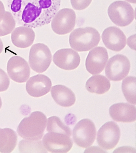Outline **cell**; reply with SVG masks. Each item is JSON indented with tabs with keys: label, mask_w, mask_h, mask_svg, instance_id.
Returning <instances> with one entry per match:
<instances>
[{
	"label": "cell",
	"mask_w": 136,
	"mask_h": 153,
	"mask_svg": "<svg viewBox=\"0 0 136 153\" xmlns=\"http://www.w3.org/2000/svg\"><path fill=\"white\" fill-rule=\"evenodd\" d=\"M111 86L109 80L106 76L101 75H94L87 81L85 88L90 93L102 94L108 92Z\"/></svg>",
	"instance_id": "d6986e66"
},
{
	"label": "cell",
	"mask_w": 136,
	"mask_h": 153,
	"mask_svg": "<svg viewBox=\"0 0 136 153\" xmlns=\"http://www.w3.org/2000/svg\"><path fill=\"white\" fill-rule=\"evenodd\" d=\"M3 50V42L0 38V54L1 53Z\"/></svg>",
	"instance_id": "f1b7e54d"
},
{
	"label": "cell",
	"mask_w": 136,
	"mask_h": 153,
	"mask_svg": "<svg viewBox=\"0 0 136 153\" xmlns=\"http://www.w3.org/2000/svg\"><path fill=\"white\" fill-rule=\"evenodd\" d=\"M125 1L131 3L136 4V0H125Z\"/></svg>",
	"instance_id": "f546056e"
},
{
	"label": "cell",
	"mask_w": 136,
	"mask_h": 153,
	"mask_svg": "<svg viewBox=\"0 0 136 153\" xmlns=\"http://www.w3.org/2000/svg\"><path fill=\"white\" fill-rule=\"evenodd\" d=\"M52 86V81L48 76L43 74H38L28 80L26 83V88L31 96L40 97L48 93Z\"/></svg>",
	"instance_id": "9a60e30c"
},
{
	"label": "cell",
	"mask_w": 136,
	"mask_h": 153,
	"mask_svg": "<svg viewBox=\"0 0 136 153\" xmlns=\"http://www.w3.org/2000/svg\"><path fill=\"white\" fill-rule=\"evenodd\" d=\"M33 28L27 26H20L14 29L11 33L13 44L20 48H26L33 45L35 38Z\"/></svg>",
	"instance_id": "e0dca14e"
},
{
	"label": "cell",
	"mask_w": 136,
	"mask_h": 153,
	"mask_svg": "<svg viewBox=\"0 0 136 153\" xmlns=\"http://www.w3.org/2000/svg\"><path fill=\"white\" fill-rule=\"evenodd\" d=\"M121 88L126 100L130 103L135 105L136 77L133 76L126 77L122 81Z\"/></svg>",
	"instance_id": "44dd1931"
},
{
	"label": "cell",
	"mask_w": 136,
	"mask_h": 153,
	"mask_svg": "<svg viewBox=\"0 0 136 153\" xmlns=\"http://www.w3.org/2000/svg\"><path fill=\"white\" fill-rule=\"evenodd\" d=\"M17 134L14 130L0 128V152L3 153H11L17 144Z\"/></svg>",
	"instance_id": "ffe728a7"
},
{
	"label": "cell",
	"mask_w": 136,
	"mask_h": 153,
	"mask_svg": "<svg viewBox=\"0 0 136 153\" xmlns=\"http://www.w3.org/2000/svg\"><path fill=\"white\" fill-rule=\"evenodd\" d=\"M5 12V7L3 2L0 1V22L3 19Z\"/></svg>",
	"instance_id": "83f0119b"
},
{
	"label": "cell",
	"mask_w": 136,
	"mask_h": 153,
	"mask_svg": "<svg viewBox=\"0 0 136 153\" xmlns=\"http://www.w3.org/2000/svg\"><path fill=\"white\" fill-rule=\"evenodd\" d=\"M92 0H70L73 8L77 10H82L88 8Z\"/></svg>",
	"instance_id": "484cf974"
},
{
	"label": "cell",
	"mask_w": 136,
	"mask_h": 153,
	"mask_svg": "<svg viewBox=\"0 0 136 153\" xmlns=\"http://www.w3.org/2000/svg\"><path fill=\"white\" fill-rule=\"evenodd\" d=\"M120 137V129L113 121L104 124L97 133V141L99 146L106 150L113 149L117 145Z\"/></svg>",
	"instance_id": "30bf717a"
},
{
	"label": "cell",
	"mask_w": 136,
	"mask_h": 153,
	"mask_svg": "<svg viewBox=\"0 0 136 153\" xmlns=\"http://www.w3.org/2000/svg\"><path fill=\"white\" fill-rule=\"evenodd\" d=\"M107 13L112 22L120 27L128 26L135 19L133 8L129 3L125 1L113 2L109 7Z\"/></svg>",
	"instance_id": "5b68a950"
},
{
	"label": "cell",
	"mask_w": 136,
	"mask_h": 153,
	"mask_svg": "<svg viewBox=\"0 0 136 153\" xmlns=\"http://www.w3.org/2000/svg\"><path fill=\"white\" fill-rule=\"evenodd\" d=\"M2 106V102L1 99V97H0V109L1 108Z\"/></svg>",
	"instance_id": "4dcf8cb0"
},
{
	"label": "cell",
	"mask_w": 136,
	"mask_h": 153,
	"mask_svg": "<svg viewBox=\"0 0 136 153\" xmlns=\"http://www.w3.org/2000/svg\"><path fill=\"white\" fill-rule=\"evenodd\" d=\"M47 123V117L42 112L35 111L21 120L17 131L22 138L39 140L43 136Z\"/></svg>",
	"instance_id": "7a4b0ae2"
},
{
	"label": "cell",
	"mask_w": 136,
	"mask_h": 153,
	"mask_svg": "<svg viewBox=\"0 0 136 153\" xmlns=\"http://www.w3.org/2000/svg\"><path fill=\"white\" fill-rule=\"evenodd\" d=\"M101 40L98 31L91 27H80L74 30L70 34V46L76 51H87L97 46Z\"/></svg>",
	"instance_id": "3957f363"
},
{
	"label": "cell",
	"mask_w": 136,
	"mask_h": 153,
	"mask_svg": "<svg viewBox=\"0 0 136 153\" xmlns=\"http://www.w3.org/2000/svg\"><path fill=\"white\" fill-rule=\"evenodd\" d=\"M136 34L133 35L129 37L127 40L128 45L132 50H136Z\"/></svg>",
	"instance_id": "4316f807"
},
{
	"label": "cell",
	"mask_w": 136,
	"mask_h": 153,
	"mask_svg": "<svg viewBox=\"0 0 136 153\" xmlns=\"http://www.w3.org/2000/svg\"><path fill=\"white\" fill-rule=\"evenodd\" d=\"M131 63L126 56L117 54L109 60L105 69L106 76L112 81H119L128 75Z\"/></svg>",
	"instance_id": "52a82bcc"
},
{
	"label": "cell",
	"mask_w": 136,
	"mask_h": 153,
	"mask_svg": "<svg viewBox=\"0 0 136 153\" xmlns=\"http://www.w3.org/2000/svg\"><path fill=\"white\" fill-rule=\"evenodd\" d=\"M48 132H55L65 134L71 136V131L69 127L65 125L60 118L56 116H52L48 119Z\"/></svg>",
	"instance_id": "7402d4cb"
},
{
	"label": "cell",
	"mask_w": 136,
	"mask_h": 153,
	"mask_svg": "<svg viewBox=\"0 0 136 153\" xmlns=\"http://www.w3.org/2000/svg\"><path fill=\"white\" fill-rule=\"evenodd\" d=\"M96 129L92 121L88 118L81 120L76 124L73 130V139L78 146L89 148L94 143Z\"/></svg>",
	"instance_id": "8992f818"
},
{
	"label": "cell",
	"mask_w": 136,
	"mask_h": 153,
	"mask_svg": "<svg viewBox=\"0 0 136 153\" xmlns=\"http://www.w3.org/2000/svg\"><path fill=\"white\" fill-rule=\"evenodd\" d=\"M19 149L21 153H47L40 140H21L19 144Z\"/></svg>",
	"instance_id": "603a6c76"
},
{
	"label": "cell",
	"mask_w": 136,
	"mask_h": 153,
	"mask_svg": "<svg viewBox=\"0 0 136 153\" xmlns=\"http://www.w3.org/2000/svg\"><path fill=\"white\" fill-rule=\"evenodd\" d=\"M16 25L13 16L9 11H5L4 16L0 22V37L11 33Z\"/></svg>",
	"instance_id": "cb8c5ba5"
},
{
	"label": "cell",
	"mask_w": 136,
	"mask_h": 153,
	"mask_svg": "<svg viewBox=\"0 0 136 153\" xmlns=\"http://www.w3.org/2000/svg\"><path fill=\"white\" fill-rule=\"evenodd\" d=\"M52 54L49 48L43 43L32 45L30 51L28 62L31 68L38 73L46 71L51 65Z\"/></svg>",
	"instance_id": "277c9868"
},
{
	"label": "cell",
	"mask_w": 136,
	"mask_h": 153,
	"mask_svg": "<svg viewBox=\"0 0 136 153\" xmlns=\"http://www.w3.org/2000/svg\"><path fill=\"white\" fill-rule=\"evenodd\" d=\"M7 70L9 77L13 81L23 83L29 78L30 69L27 61L21 56H12L8 61Z\"/></svg>",
	"instance_id": "8fae6325"
},
{
	"label": "cell",
	"mask_w": 136,
	"mask_h": 153,
	"mask_svg": "<svg viewBox=\"0 0 136 153\" xmlns=\"http://www.w3.org/2000/svg\"><path fill=\"white\" fill-rule=\"evenodd\" d=\"M8 8L21 26L37 28L48 25L59 10L61 0H7Z\"/></svg>",
	"instance_id": "6da1fadb"
},
{
	"label": "cell",
	"mask_w": 136,
	"mask_h": 153,
	"mask_svg": "<svg viewBox=\"0 0 136 153\" xmlns=\"http://www.w3.org/2000/svg\"><path fill=\"white\" fill-rule=\"evenodd\" d=\"M10 79L7 73L0 68V92L7 91L10 85Z\"/></svg>",
	"instance_id": "d4e9b609"
},
{
	"label": "cell",
	"mask_w": 136,
	"mask_h": 153,
	"mask_svg": "<svg viewBox=\"0 0 136 153\" xmlns=\"http://www.w3.org/2000/svg\"><path fill=\"white\" fill-rule=\"evenodd\" d=\"M108 59V52L106 48L98 46L92 49L86 59L87 71L93 75L100 74L104 69Z\"/></svg>",
	"instance_id": "7c38bea8"
},
{
	"label": "cell",
	"mask_w": 136,
	"mask_h": 153,
	"mask_svg": "<svg viewBox=\"0 0 136 153\" xmlns=\"http://www.w3.org/2000/svg\"><path fill=\"white\" fill-rule=\"evenodd\" d=\"M42 144L51 153H65L70 151L73 146L70 136L65 134L48 132L42 139Z\"/></svg>",
	"instance_id": "9c48e42d"
},
{
	"label": "cell",
	"mask_w": 136,
	"mask_h": 153,
	"mask_svg": "<svg viewBox=\"0 0 136 153\" xmlns=\"http://www.w3.org/2000/svg\"><path fill=\"white\" fill-rule=\"evenodd\" d=\"M76 15L71 8H64L56 13L51 21V27L57 34L65 35L72 31L76 24Z\"/></svg>",
	"instance_id": "ba28073f"
},
{
	"label": "cell",
	"mask_w": 136,
	"mask_h": 153,
	"mask_svg": "<svg viewBox=\"0 0 136 153\" xmlns=\"http://www.w3.org/2000/svg\"><path fill=\"white\" fill-rule=\"evenodd\" d=\"M51 94L55 102L63 107H70L76 102V97L74 93L70 88L63 85L53 86Z\"/></svg>",
	"instance_id": "ac0fdd59"
},
{
	"label": "cell",
	"mask_w": 136,
	"mask_h": 153,
	"mask_svg": "<svg viewBox=\"0 0 136 153\" xmlns=\"http://www.w3.org/2000/svg\"><path fill=\"white\" fill-rule=\"evenodd\" d=\"M136 108L127 103H118L112 105L109 108L110 116L115 121L132 123L136 119Z\"/></svg>",
	"instance_id": "2e32d148"
},
{
	"label": "cell",
	"mask_w": 136,
	"mask_h": 153,
	"mask_svg": "<svg viewBox=\"0 0 136 153\" xmlns=\"http://www.w3.org/2000/svg\"><path fill=\"white\" fill-rule=\"evenodd\" d=\"M54 63L58 68L71 71L76 69L80 63V57L78 53L72 49H62L53 55Z\"/></svg>",
	"instance_id": "5bb4252c"
},
{
	"label": "cell",
	"mask_w": 136,
	"mask_h": 153,
	"mask_svg": "<svg viewBox=\"0 0 136 153\" xmlns=\"http://www.w3.org/2000/svg\"><path fill=\"white\" fill-rule=\"evenodd\" d=\"M101 38L105 46L112 51H120L126 45V38L125 33L116 26H111L105 29Z\"/></svg>",
	"instance_id": "4fadbf2b"
}]
</instances>
